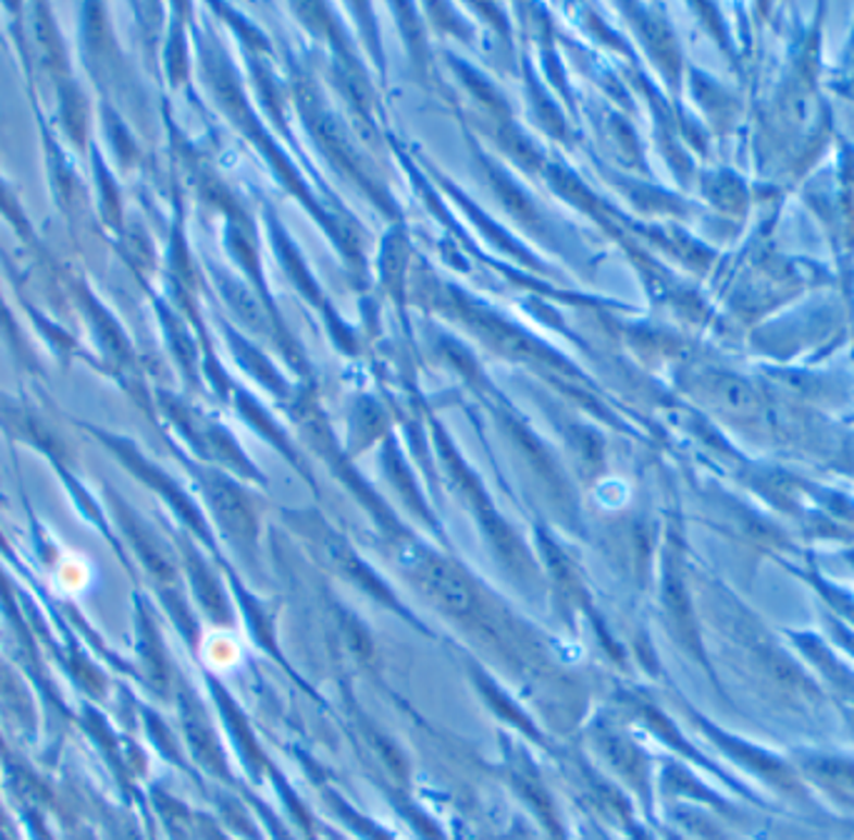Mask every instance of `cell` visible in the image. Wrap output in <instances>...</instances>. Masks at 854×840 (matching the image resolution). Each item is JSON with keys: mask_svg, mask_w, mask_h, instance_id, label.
<instances>
[{"mask_svg": "<svg viewBox=\"0 0 854 840\" xmlns=\"http://www.w3.org/2000/svg\"><path fill=\"white\" fill-rule=\"evenodd\" d=\"M223 291H225L227 304H231V308L235 310V316H238L252 333L268 335L270 341L283 343L285 331H283L281 321H277V316L273 313V310H270V300H265L263 296H256V293H250V291H245L243 285H238V281H225Z\"/></svg>", "mask_w": 854, "mask_h": 840, "instance_id": "obj_1", "label": "cell"}]
</instances>
